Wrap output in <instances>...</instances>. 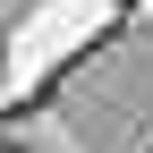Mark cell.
<instances>
[{"label":"cell","mask_w":153,"mask_h":153,"mask_svg":"<svg viewBox=\"0 0 153 153\" xmlns=\"http://www.w3.org/2000/svg\"><path fill=\"white\" fill-rule=\"evenodd\" d=\"M0 153H17V145H9V136H0Z\"/></svg>","instance_id":"obj_1"}]
</instances>
